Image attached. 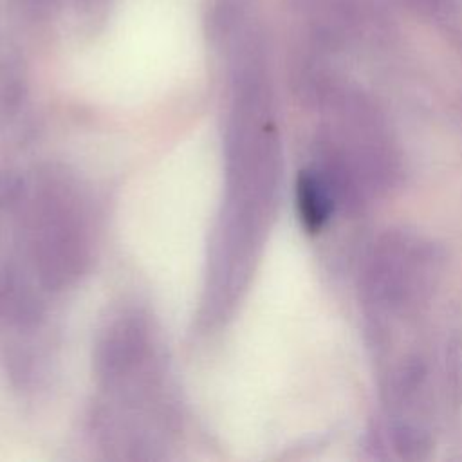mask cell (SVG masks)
<instances>
[{"label":"cell","instance_id":"1","mask_svg":"<svg viewBox=\"0 0 462 462\" xmlns=\"http://www.w3.org/2000/svg\"><path fill=\"white\" fill-rule=\"evenodd\" d=\"M296 202L301 224L310 233H316L323 227L332 213V188L319 173L301 171L296 184Z\"/></svg>","mask_w":462,"mask_h":462}]
</instances>
